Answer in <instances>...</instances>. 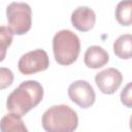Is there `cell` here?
I'll use <instances>...</instances> for the list:
<instances>
[{
    "label": "cell",
    "mask_w": 132,
    "mask_h": 132,
    "mask_svg": "<svg viewBox=\"0 0 132 132\" xmlns=\"http://www.w3.org/2000/svg\"><path fill=\"white\" fill-rule=\"evenodd\" d=\"M42 97V86L37 80H26L8 95L6 107L10 113L23 117L37 106Z\"/></svg>",
    "instance_id": "cell-1"
},
{
    "label": "cell",
    "mask_w": 132,
    "mask_h": 132,
    "mask_svg": "<svg viewBox=\"0 0 132 132\" xmlns=\"http://www.w3.org/2000/svg\"><path fill=\"white\" fill-rule=\"evenodd\" d=\"M41 124L46 132H74L78 125V117L68 105H54L42 114Z\"/></svg>",
    "instance_id": "cell-2"
},
{
    "label": "cell",
    "mask_w": 132,
    "mask_h": 132,
    "mask_svg": "<svg viewBox=\"0 0 132 132\" xmlns=\"http://www.w3.org/2000/svg\"><path fill=\"white\" fill-rule=\"evenodd\" d=\"M53 52L60 65H70L76 61L80 52L78 36L70 30H61L53 38Z\"/></svg>",
    "instance_id": "cell-3"
},
{
    "label": "cell",
    "mask_w": 132,
    "mask_h": 132,
    "mask_svg": "<svg viewBox=\"0 0 132 132\" xmlns=\"http://www.w3.org/2000/svg\"><path fill=\"white\" fill-rule=\"evenodd\" d=\"M8 28L12 34L23 35L31 29L32 10L25 2H11L6 8Z\"/></svg>",
    "instance_id": "cell-4"
},
{
    "label": "cell",
    "mask_w": 132,
    "mask_h": 132,
    "mask_svg": "<svg viewBox=\"0 0 132 132\" xmlns=\"http://www.w3.org/2000/svg\"><path fill=\"white\" fill-rule=\"evenodd\" d=\"M50 66V59L44 50L37 48L24 54L18 63V68L25 75L44 71Z\"/></svg>",
    "instance_id": "cell-5"
},
{
    "label": "cell",
    "mask_w": 132,
    "mask_h": 132,
    "mask_svg": "<svg viewBox=\"0 0 132 132\" xmlns=\"http://www.w3.org/2000/svg\"><path fill=\"white\" fill-rule=\"evenodd\" d=\"M68 96L70 100L81 108H88L95 102L96 95L94 89L87 80H75L68 87Z\"/></svg>",
    "instance_id": "cell-6"
},
{
    "label": "cell",
    "mask_w": 132,
    "mask_h": 132,
    "mask_svg": "<svg viewBox=\"0 0 132 132\" xmlns=\"http://www.w3.org/2000/svg\"><path fill=\"white\" fill-rule=\"evenodd\" d=\"M123 75L116 68H107L95 76V82L103 94H113L122 85Z\"/></svg>",
    "instance_id": "cell-7"
},
{
    "label": "cell",
    "mask_w": 132,
    "mask_h": 132,
    "mask_svg": "<svg viewBox=\"0 0 132 132\" xmlns=\"http://www.w3.org/2000/svg\"><path fill=\"white\" fill-rule=\"evenodd\" d=\"M96 22L94 10L88 6H79L75 8L71 14L72 26L80 32L90 31Z\"/></svg>",
    "instance_id": "cell-8"
},
{
    "label": "cell",
    "mask_w": 132,
    "mask_h": 132,
    "mask_svg": "<svg viewBox=\"0 0 132 132\" xmlns=\"http://www.w3.org/2000/svg\"><path fill=\"white\" fill-rule=\"evenodd\" d=\"M109 60L107 52L99 45H92L87 48L84 57V62L87 67L97 69L104 66Z\"/></svg>",
    "instance_id": "cell-9"
},
{
    "label": "cell",
    "mask_w": 132,
    "mask_h": 132,
    "mask_svg": "<svg viewBox=\"0 0 132 132\" xmlns=\"http://www.w3.org/2000/svg\"><path fill=\"white\" fill-rule=\"evenodd\" d=\"M113 52L120 59L132 58V34H123L113 42Z\"/></svg>",
    "instance_id": "cell-10"
},
{
    "label": "cell",
    "mask_w": 132,
    "mask_h": 132,
    "mask_svg": "<svg viewBox=\"0 0 132 132\" xmlns=\"http://www.w3.org/2000/svg\"><path fill=\"white\" fill-rule=\"evenodd\" d=\"M1 132H29L22 117L8 113L1 119Z\"/></svg>",
    "instance_id": "cell-11"
},
{
    "label": "cell",
    "mask_w": 132,
    "mask_h": 132,
    "mask_svg": "<svg viewBox=\"0 0 132 132\" xmlns=\"http://www.w3.org/2000/svg\"><path fill=\"white\" fill-rule=\"evenodd\" d=\"M116 19L122 26L132 25V0H125L118 3L116 7Z\"/></svg>",
    "instance_id": "cell-12"
},
{
    "label": "cell",
    "mask_w": 132,
    "mask_h": 132,
    "mask_svg": "<svg viewBox=\"0 0 132 132\" xmlns=\"http://www.w3.org/2000/svg\"><path fill=\"white\" fill-rule=\"evenodd\" d=\"M12 41V32L9 30L8 27L1 26L0 29V44H1V61L4 60L5 53L7 47L11 44Z\"/></svg>",
    "instance_id": "cell-13"
},
{
    "label": "cell",
    "mask_w": 132,
    "mask_h": 132,
    "mask_svg": "<svg viewBox=\"0 0 132 132\" xmlns=\"http://www.w3.org/2000/svg\"><path fill=\"white\" fill-rule=\"evenodd\" d=\"M121 102L126 107H132V81L128 82L121 92Z\"/></svg>",
    "instance_id": "cell-14"
},
{
    "label": "cell",
    "mask_w": 132,
    "mask_h": 132,
    "mask_svg": "<svg viewBox=\"0 0 132 132\" xmlns=\"http://www.w3.org/2000/svg\"><path fill=\"white\" fill-rule=\"evenodd\" d=\"M0 79H1V89H5L6 87L10 86L13 80V73L10 69L1 67L0 68Z\"/></svg>",
    "instance_id": "cell-15"
},
{
    "label": "cell",
    "mask_w": 132,
    "mask_h": 132,
    "mask_svg": "<svg viewBox=\"0 0 132 132\" xmlns=\"http://www.w3.org/2000/svg\"><path fill=\"white\" fill-rule=\"evenodd\" d=\"M129 125H130V129H131V131H132V116H131V118H130V121H129Z\"/></svg>",
    "instance_id": "cell-16"
}]
</instances>
